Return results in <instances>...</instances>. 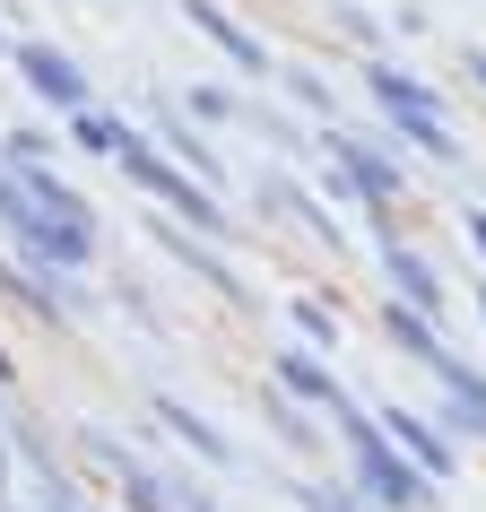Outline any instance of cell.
Wrapping results in <instances>:
<instances>
[{"label": "cell", "mask_w": 486, "mask_h": 512, "mask_svg": "<svg viewBox=\"0 0 486 512\" xmlns=\"http://www.w3.org/2000/svg\"><path fill=\"white\" fill-rule=\"evenodd\" d=\"M478 243H486V226H478Z\"/></svg>", "instance_id": "obj_1"}]
</instances>
